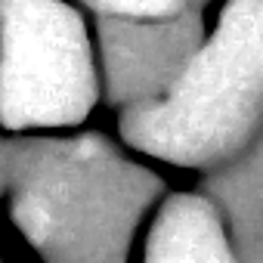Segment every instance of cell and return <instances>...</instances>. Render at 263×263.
<instances>
[{
	"instance_id": "obj_5",
	"label": "cell",
	"mask_w": 263,
	"mask_h": 263,
	"mask_svg": "<svg viewBox=\"0 0 263 263\" xmlns=\"http://www.w3.org/2000/svg\"><path fill=\"white\" fill-rule=\"evenodd\" d=\"M146 260H208L232 263L235 251L217 204L204 192H171L152 208Z\"/></svg>"
},
{
	"instance_id": "obj_2",
	"label": "cell",
	"mask_w": 263,
	"mask_h": 263,
	"mask_svg": "<svg viewBox=\"0 0 263 263\" xmlns=\"http://www.w3.org/2000/svg\"><path fill=\"white\" fill-rule=\"evenodd\" d=\"M263 0H226L180 78L155 99L118 108L124 146L161 164L208 171L260 140Z\"/></svg>"
},
{
	"instance_id": "obj_7",
	"label": "cell",
	"mask_w": 263,
	"mask_h": 263,
	"mask_svg": "<svg viewBox=\"0 0 263 263\" xmlns=\"http://www.w3.org/2000/svg\"><path fill=\"white\" fill-rule=\"evenodd\" d=\"M93 16L118 19H171L186 10H198L195 0H78Z\"/></svg>"
},
{
	"instance_id": "obj_4",
	"label": "cell",
	"mask_w": 263,
	"mask_h": 263,
	"mask_svg": "<svg viewBox=\"0 0 263 263\" xmlns=\"http://www.w3.org/2000/svg\"><path fill=\"white\" fill-rule=\"evenodd\" d=\"M201 37V10H186L171 19L93 16L99 96L115 108L161 96L180 78Z\"/></svg>"
},
{
	"instance_id": "obj_6",
	"label": "cell",
	"mask_w": 263,
	"mask_h": 263,
	"mask_svg": "<svg viewBox=\"0 0 263 263\" xmlns=\"http://www.w3.org/2000/svg\"><path fill=\"white\" fill-rule=\"evenodd\" d=\"M201 192L217 204L235 260H263V146L260 140L238 155L204 171Z\"/></svg>"
},
{
	"instance_id": "obj_8",
	"label": "cell",
	"mask_w": 263,
	"mask_h": 263,
	"mask_svg": "<svg viewBox=\"0 0 263 263\" xmlns=\"http://www.w3.org/2000/svg\"><path fill=\"white\" fill-rule=\"evenodd\" d=\"M4 137H0V204H4Z\"/></svg>"
},
{
	"instance_id": "obj_1",
	"label": "cell",
	"mask_w": 263,
	"mask_h": 263,
	"mask_svg": "<svg viewBox=\"0 0 263 263\" xmlns=\"http://www.w3.org/2000/svg\"><path fill=\"white\" fill-rule=\"evenodd\" d=\"M164 180L105 134H13L4 201L25 245L50 263H121L164 195Z\"/></svg>"
},
{
	"instance_id": "obj_3",
	"label": "cell",
	"mask_w": 263,
	"mask_h": 263,
	"mask_svg": "<svg viewBox=\"0 0 263 263\" xmlns=\"http://www.w3.org/2000/svg\"><path fill=\"white\" fill-rule=\"evenodd\" d=\"M99 102L96 47L71 0H0V127L71 130Z\"/></svg>"
}]
</instances>
